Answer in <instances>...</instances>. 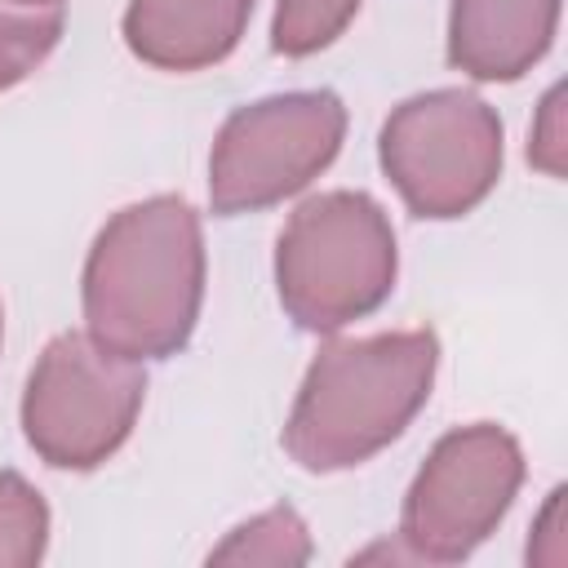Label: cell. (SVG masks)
Listing matches in <instances>:
<instances>
[{
  "label": "cell",
  "instance_id": "obj_12",
  "mask_svg": "<svg viewBox=\"0 0 568 568\" xmlns=\"http://www.w3.org/2000/svg\"><path fill=\"white\" fill-rule=\"evenodd\" d=\"M355 13H359V0H280L271 44L284 58H306V53L333 44L351 27Z\"/></svg>",
  "mask_w": 568,
  "mask_h": 568
},
{
  "label": "cell",
  "instance_id": "obj_6",
  "mask_svg": "<svg viewBox=\"0 0 568 568\" xmlns=\"http://www.w3.org/2000/svg\"><path fill=\"white\" fill-rule=\"evenodd\" d=\"M346 133V106L328 89L275 93L240 106L209 155L213 213H257L320 178Z\"/></svg>",
  "mask_w": 568,
  "mask_h": 568
},
{
  "label": "cell",
  "instance_id": "obj_3",
  "mask_svg": "<svg viewBox=\"0 0 568 568\" xmlns=\"http://www.w3.org/2000/svg\"><path fill=\"white\" fill-rule=\"evenodd\" d=\"M395 231L364 191H324L288 217L275 244V288L306 333H333L377 311L395 288Z\"/></svg>",
  "mask_w": 568,
  "mask_h": 568
},
{
  "label": "cell",
  "instance_id": "obj_16",
  "mask_svg": "<svg viewBox=\"0 0 568 568\" xmlns=\"http://www.w3.org/2000/svg\"><path fill=\"white\" fill-rule=\"evenodd\" d=\"M0 333H4V315H0Z\"/></svg>",
  "mask_w": 568,
  "mask_h": 568
},
{
  "label": "cell",
  "instance_id": "obj_13",
  "mask_svg": "<svg viewBox=\"0 0 568 568\" xmlns=\"http://www.w3.org/2000/svg\"><path fill=\"white\" fill-rule=\"evenodd\" d=\"M62 36V9H36V13H0V93L27 80L58 44Z\"/></svg>",
  "mask_w": 568,
  "mask_h": 568
},
{
  "label": "cell",
  "instance_id": "obj_15",
  "mask_svg": "<svg viewBox=\"0 0 568 568\" xmlns=\"http://www.w3.org/2000/svg\"><path fill=\"white\" fill-rule=\"evenodd\" d=\"M18 4H36V9H53L58 0H18Z\"/></svg>",
  "mask_w": 568,
  "mask_h": 568
},
{
  "label": "cell",
  "instance_id": "obj_5",
  "mask_svg": "<svg viewBox=\"0 0 568 568\" xmlns=\"http://www.w3.org/2000/svg\"><path fill=\"white\" fill-rule=\"evenodd\" d=\"M382 169L417 217L470 213L501 178V120L466 89H430L382 124Z\"/></svg>",
  "mask_w": 568,
  "mask_h": 568
},
{
  "label": "cell",
  "instance_id": "obj_14",
  "mask_svg": "<svg viewBox=\"0 0 568 568\" xmlns=\"http://www.w3.org/2000/svg\"><path fill=\"white\" fill-rule=\"evenodd\" d=\"M528 160L550 173V178H564L568 169V133H564V84H555L546 98H541V111H537V124H532V142H528Z\"/></svg>",
  "mask_w": 568,
  "mask_h": 568
},
{
  "label": "cell",
  "instance_id": "obj_9",
  "mask_svg": "<svg viewBox=\"0 0 568 568\" xmlns=\"http://www.w3.org/2000/svg\"><path fill=\"white\" fill-rule=\"evenodd\" d=\"M559 0H453L448 62L475 80H519L546 58Z\"/></svg>",
  "mask_w": 568,
  "mask_h": 568
},
{
  "label": "cell",
  "instance_id": "obj_2",
  "mask_svg": "<svg viewBox=\"0 0 568 568\" xmlns=\"http://www.w3.org/2000/svg\"><path fill=\"white\" fill-rule=\"evenodd\" d=\"M430 328L328 342L293 399L284 448L302 470H346L382 453L422 413L435 386Z\"/></svg>",
  "mask_w": 568,
  "mask_h": 568
},
{
  "label": "cell",
  "instance_id": "obj_10",
  "mask_svg": "<svg viewBox=\"0 0 568 568\" xmlns=\"http://www.w3.org/2000/svg\"><path fill=\"white\" fill-rule=\"evenodd\" d=\"M306 559H311V537L293 506L262 510L209 555V564H306Z\"/></svg>",
  "mask_w": 568,
  "mask_h": 568
},
{
  "label": "cell",
  "instance_id": "obj_1",
  "mask_svg": "<svg viewBox=\"0 0 568 568\" xmlns=\"http://www.w3.org/2000/svg\"><path fill=\"white\" fill-rule=\"evenodd\" d=\"M204 302L200 213L178 195H151L120 209L84 262V324L129 355L164 359L186 346Z\"/></svg>",
  "mask_w": 568,
  "mask_h": 568
},
{
  "label": "cell",
  "instance_id": "obj_11",
  "mask_svg": "<svg viewBox=\"0 0 568 568\" xmlns=\"http://www.w3.org/2000/svg\"><path fill=\"white\" fill-rule=\"evenodd\" d=\"M49 546V506L18 475L0 470V568H31Z\"/></svg>",
  "mask_w": 568,
  "mask_h": 568
},
{
  "label": "cell",
  "instance_id": "obj_7",
  "mask_svg": "<svg viewBox=\"0 0 568 568\" xmlns=\"http://www.w3.org/2000/svg\"><path fill=\"white\" fill-rule=\"evenodd\" d=\"M519 484H524V453L510 430L493 422L448 430L430 448L404 497L399 541L408 546V559H426V564L466 559L501 524Z\"/></svg>",
  "mask_w": 568,
  "mask_h": 568
},
{
  "label": "cell",
  "instance_id": "obj_4",
  "mask_svg": "<svg viewBox=\"0 0 568 568\" xmlns=\"http://www.w3.org/2000/svg\"><path fill=\"white\" fill-rule=\"evenodd\" d=\"M142 395L146 373L138 359L93 333H58L22 390L27 444L58 470H93L129 439Z\"/></svg>",
  "mask_w": 568,
  "mask_h": 568
},
{
  "label": "cell",
  "instance_id": "obj_8",
  "mask_svg": "<svg viewBox=\"0 0 568 568\" xmlns=\"http://www.w3.org/2000/svg\"><path fill=\"white\" fill-rule=\"evenodd\" d=\"M253 0H129L124 44L160 71H204L222 62L244 27Z\"/></svg>",
  "mask_w": 568,
  "mask_h": 568
}]
</instances>
